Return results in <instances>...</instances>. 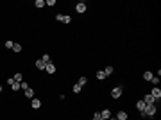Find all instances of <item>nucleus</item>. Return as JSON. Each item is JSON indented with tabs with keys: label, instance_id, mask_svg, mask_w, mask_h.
I'll return each mask as SVG.
<instances>
[{
	"label": "nucleus",
	"instance_id": "obj_1",
	"mask_svg": "<svg viewBox=\"0 0 161 120\" xmlns=\"http://www.w3.org/2000/svg\"><path fill=\"white\" fill-rule=\"evenodd\" d=\"M142 116H154L156 115V104H147L145 106V109L140 113Z\"/></svg>",
	"mask_w": 161,
	"mask_h": 120
},
{
	"label": "nucleus",
	"instance_id": "obj_2",
	"mask_svg": "<svg viewBox=\"0 0 161 120\" xmlns=\"http://www.w3.org/2000/svg\"><path fill=\"white\" fill-rule=\"evenodd\" d=\"M120 95H122V86H116L111 90V97L113 99H120Z\"/></svg>",
	"mask_w": 161,
	"mask_h": 120
},
{
	"label": "nucleus",
	"instance_id": "obj_3",
	"mask_svg": "<svg viewBox=\"0 0 161 120\" xmlns=\"http://www.w3.org/2000/svg\"><path fill=\"white\" fill-rule=\"evenodd\" d=\"M142 101H143L145 104H156V99H154V97H152L150 93H147V95H145V97L142 99Z\"/></svg>",
	"mask_w": 161,
	"mask_h": 120
},
{
	"label": "nucleus",
	"instance_id": "obj_4",
	"mask_svg": "<svg viewBox=\"0 0 161 120\" xmlns=\"http://www.w3.org/2000/svg\"><path fill=\"white\" fill-rule=\"evenodd\" d=\"M75 11H77V13H80V14L86 13V4H84V2H79V4L75 6Z\"/></svg>",
	"mask_w": 161,
	"mask_h": 120
},
{
	"label": "nucleus",
	"instance_id": "obj_5",
	"mask_svg": "<svg viewBox=\"0 0 161 120\" xmlns=\"http://www.w3.org/2000/svg\"><path fill=\"white\" fill-rule=\"evenodd\" d=\"M150 95H152V97L156 99V101H159V99H161V90H159V88L156 86V88H154V90L150 91Z\"/></svg>",
	"mask_w": 161,
	"mask_h": 120
},
{
	"label": "nucleus",
	"instance_id": "obj_6",
	"mask_svg": "<svg viewBox=\"0 0 161 120\" xmlns=\"http://www.w3.org/2000/svg\"><path fill=\"white\" fill-rule=\"evenodd\" d=\"M31 108H32V109H39V108H41V101H39V99H32Z\"/></svg>",
	"mask_w": 161,
	"mask_h": 120
},
{
	"label": "nucleus",
	"instance_id": "obj_7",
	"mask_svg": "<svg viewBox=\"0 0 161 120\" xmlns=\"http://www.w3.org/2000/svg\"><path fill=\"white\" fill-rule=\"evenodd\" d=\"M45 70H47L48 74H54V72H56V65H54V63H47V65H45Z\"/></svg>",
	"mask_w": 161,
	"mask_h": 120
},
{
	"label": "nucleus",
	"instance_id": "obj_8",
	"mask_svg": "<svg viewBox=\"0 0 161 120\" xmlns=\"http://www.w3.org/2000/svg\"><path fill=\"white\" fill-rule=\"evenodd\" d=\"M100 116H102L104 120H108V118H109V116H113V115H111V111H109V109H102V111H100Z\"/></svg>",
	"mask_w": 161,
	"mask_h": 120
},
{
	"label": "nucleus",
	"instance_id": "obj_9",
	"mask_svg": "<svg viewBox=\"0 0 161 120\" xmlns=\"http://www.w3.org/2000/svg\"><path fill=\"white\" fill-rule=\"evenodd\" d=\"M145 106H147V104H145L143 101H138V102H136V109H138L140 113H142V111L145 109Z\"/></svg>",
	"mask_w": 161,
	"mask_h": 120
},
{
	"label": "nucleus",
	"instance_id": "obj_10",
	"mask_svg": "<svg viewBox=\"0 0 161 120\" xmlns=\"http://www.w3.org/2000/svg\"><path fill=\"white\" fill-rule=\"evenodd\" d=\"M23 93H25V97H27V99H34V90H32L31 86H29V88H27Z\"/></svg>",
	"mask_w": 161,
	"mask_h": 120
},
{
	"label": "nucleus",
	"instance_id": "obj_11",
	"mask_svg": "<svg viewBox=\"0 0 161 120\" xmlns=\"http://www.w3.org/2000/svg\"><path fill=\"white\" fill-rule=\"evenodd\" d=\"M116 120H127V113L125 111H118L116 113Z\"/></svg>",
	"mask_w": 161,
	"mask_h": 120
},
{
	"label": "nucleus",
	"instance_id": "obj_12",
	"mask_svg": "<svg viewBox=\"0 0 161 120\" xmlns=\"http://www.w3.org/2000/svg\"><path fill=\"white\" fill-rule=\"evenodd\" d=\"M45 65H47V63H43L41 59H38V61H36V68H38V70H45Z\"/></svg>",
	"mask_w": 161,
	"mask_h": 120
},
{
	"label": "nucleus",
	"instance_id": "obj_13",
	"mask_svg": "<svg viewBox=\"0 0 161 120\" xmlns=\"http://www.w3.org/2000/svg\"><path fill=\"white\" fill-rule=\"evenodd\" d=\"M106 77H108V75L104 74V70H98V72H97V79H98V81H102V79H106Z\"/></svg>",
	"mask_w": 161,
	"mask_h": 120
},
{
	"label": "nucleus",
	"instance_id": "obj_14",
	"mask_svg": "<svg viewBox=\"0 0 161 120\" xmlns=\"http://www.w3.org/2000/svg\"><path fill=\"white\" fill-rule=\"evenodd\" d=\"M86 83H88V79H86V77H79V81H77V84H79L80 88H83Z\"/></svg>",
	"mask_w": 161,
	"mask_h": 120
},
{
	"label": "nucleus",
	"instance_id": "obj_15",
	"mask_svg": "<svg viewBox=\"0 0 161 120\" xmlns=\"http://www.w3.org/2000/svg\"><path fill=\"white\" fill-rule=\"evenodd\" d=\"M63 23H70L72 22V16H68V14H63V20H61Z\"/></svg>",
	"mask_w": 161,
	"mask_h": 120
},
{
	"label": "nucleus",
	"instance_id": "obj_16",
	"mask_svg": "<svg viewBox=\"0 0 161 120\" xmlns=\"http://www.w3.org/2000/svg\"><path fill=\"white\" fill-rule=\"evenodd\" d=\"M13 50L14 52H22V45L20 43H13Z\"/></svg>",
	"mask_w": 161,
	"mask_h": 120
},
{
	"label": "nucleus",
	"instance_id": "obj_17",
	"mask_svg": "<svg viewBox=\"0 0 161 120\" xmlns=\"http://www.w3.org/2000/svg\"><path fill=\"white\" fill-rule=\"evenodd\" d=\"M152 77H154V75H152V72H145V74H143V79H145V81H150Z\"/></svg>",
	"mask_w": 161,
	"mask_h": 120
},
{
	"label": "nucleus",
	"instance_id": "obj_18",
	"mask_svg": "<svg viewBox=\"0 0 161 120\" xmlns=\"http://www.w3.org/2000/svg\"><path fill=\"white\" fill-rule=\"evenodd\" d=\"M113 72H115V68H113V66H106V70H104V74H106V75H111Z\"/></svg>",
	"mask_w": 161,
	"mask_h": 120
},
{
	"label": "nucleus",
	"instance_id": "obj_19",
	"mask_svg": "<svg viewBox=\"0 0 161 120\" xmlns=\"http://www.w3.org/2000/svg\"><path fill=\"white\" fill-rule=\"evenodd\" d=\"M34 6H36V7H39V9H41V7L45 6V2H43V0H36V2H34Z\"/></svg>",
	"mask_w": 161,
	"mask_h": 120
},
{
	"label": "nucleus",
	"instance_id": "obj_20",
	"mask_svg": "<svg viewBox=\"0 0 161 120\" xmlns=\"http://www.w3.org/2000/svg\"><path fill=\"white\" fill-rule=\"evenodd\" d=\"M22 79H23L22 74H14V81H16V83H22Z\"/></svg>",
	"mask_w": 161,
	"mask_h": 120
},
{
	"label": "nucleus",
	"instance_id": "obj_21",
	"mask_svg": "<svg viewBox=\"0 0 161 120\" xmlns=\"http://www.w3.org/2000/svg\"><path fill=\"white\" fill-rule=\"evenodd\" d=\"M41 61H43V63H50V56H48V54H43Z\"/></svg>",
	"mask_w": 161,
	"mask_h": 120
},
{
	"label": "nucleus",
	"instance_id": "obj_22",
	"mask_svg": "<svg viewBox=\"0 0 161 120\" xmlns=\"http://www.w3.org/2000/svg\"><path fill=\"white\" fill-rule=\"evenodd\" d=\"M93 120H104V118H102V116H100V113L97 111V113L93 115Z\"/></svg>",
	"mask_w": 161,
	"mask_h": 120
},
{
	"label": "nucleus",
	"instance_id": "obj_23",
	"mask_svg": "<svg viewBox=\"0 0 161 120\" xmlns=\"http://www.w3.org/2000/svg\"><path fill=\"white\" fill-rule=\"evenodd\" d=\"M73 93H80V86L79 84H73Z\"/></svg>",
	"mask_w": 161,
	"mask_h": 120
},
{
	"label": "nucleus",
	"instance_id": "obj_24",
	"mask_svg": "<svg viewBox=\"0 0 161 120\" xmlns=\"http://www.w3.org/2000/svg\"><path fill=\"white\" fill-rule=\"evenodd\" d=\"M150 81H152V84H156V86H157V83H159V77H152Z\"/></svg>",
	"mask_w": 161,
	"mask_h": 120
},
{
	"label": "nucleus",
	"instance_id": "obj_25",
	"mask_svg": "<svg viewBox=\"0 0 161 120\" xmlns=\"http://www.w3.org/2000/svg\"><path fill=\"white\" fill-rule=\"evenodd\" d=\"M56 4V0H47V2H45V6H54Z\"/></svg>",
	"mask_w": 161,
	"mask_h": 120
},
{
	"label": "nucleus",
	"instance_id": "obj_26",
	"mask_svg": "<svg viewBox=\"0 0 161 120\" xmlns=\"http://www.w3.org/2000/svg\"><path fill=\"white\" fill-rule=\"evenodd\" d=\"M6 47L7 49H13V41H6Z\"/></svg>",
	"mask_w": 161,
	"mask_h": 120
},
{
	"label": "nucleus",
	"instance_id": "obj_27",
	"mask_svg": "<svg viewBox=\"0 0 161 120\" xmlns=\"http://www.w3.org/2000/svg\"><path fill=\"white\" fill-rule=\"evenodd\" d=\"M108 120H116V116H109V118H108Z\"/></svg>",
	"mask_w": 161,
	"mask_h": 120
},
{
	"label": "nucleus",
	"instance_id": "obj_28",
	"mask_svg": "<svg viewBox=\"0 0 161 120\" xmlns=\"http://www.w3.org/2000/svg\"><path fill=\"white\" fill-rule=\"evenodd\" d=\"M0 91H2V86H0Z\"/></svg>",
	"mask_w": 161,
	"mask_h": 120
}]
</instances>
